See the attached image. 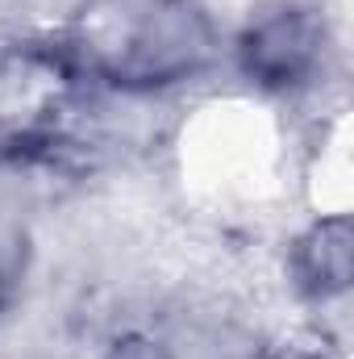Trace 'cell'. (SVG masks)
<instances>
[{
    "label": "cell",
    "mask_w": 354,
    "mask_h": 359,
    "mask_svg": "<svg viewBox=\"0 0 354 359\" xmlns=\"http://www.w3.org/2000/svg\"><path fill=\"white\" fill-rule=\"evenodd\" d=\"M238 50H242V67L255 84L283 92L304 84L321 67L325 46H321V25L313 21V13H304L296 4H279L246 29Z\"/></svg>",
    "instance_id": "6da1fadb"
},
{
    "label": "cell",
    "mask_w": 354,
    "mask_h": 359,
    "mask_svg": "<svg viewBox=\"0 0 354 359\" xmlns=\"http://www.w3.org/2000/svg\"><path fill=\"white\" fill-rule=\"evenodd\" d=\"M296 276L321 301L334 297V292H346V284H351V230H346V217L342 213L317 222L313 234L300 243Z\"/></svg>",
    "instance_id": "7a4b0ae2"
}]
</instances>
